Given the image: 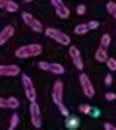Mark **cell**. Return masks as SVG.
<instances>
[{
    "label": "cell",
    "mask_w": 116,
    "mask_h": 130,
    "mask_svg": "<svg viewBox=\"0 0 116 130\" xmlns=\"http://www.w3.org/2000/svg\"><path fill=\"white\" fill-rule=\"evenodd\" d=\"M43 47L37 43H32V44H25L22 47L15 50V57L17 58H29V57H37L42 54Z\"/></svg>",
    "instance_id": "6da1fadb"
},
{
    "label": "cell",
    "mask_w": 116,
    "mask_h": 130,
    "mask_svg": "<svg viewBox=\"0 0 116 130\" xmlns=\"http://www.w3.org/2000/svg\"><path fill=\"white\" fill-rule=\"evenodd\" d=\"M44 33H46V36L54 39L55 42H58L60 44H62V46L71 44V38H69L66 33L61 32L60 29H55V28H47V29L44 30Z\"/></svg>",
    "instance_id": "7a4b0ae2"
},
{
    "label": "cell",
    "mask_w": 116,
    "mask_h": 130,
    "mask_svg": "<svg viewBox=\"0 0 116 130\" xmlns=\"http://www.w3.org/2000/svg\"><path fill=\"white\" fill-rule=\"evenodd\" d=\"M22 86H24V90H25L26 98H28L30 103H35L36 101V90H35L32 79L28 75H22Z\"/></svg>",
    "instance_id": "3957f363"
},
{
    "label": "cell",
    "mask_w": 116,
    "mask_h": 130,
    "mask_svg": "<svg viewBox=\"0 0 116 130\" xmlns=\"http://www.w3.org/2000/svg\"><path fill=\"white\" fill-rule=\"evenodd\" d=\"M29 112H30V120H32V125L35 127L40 129L42 127V115H40V107L35 103H30L29 107Z\"/></svg>",
    "instance_id": "277c9868"
},
{
    "label": "cell",
    "mask_w": 116,
    "mask_h": 130,
    "mask_svg": "<svg viewBox=\"0 0 116 130\" xmlns=\"http://www.w3.org/2000/svg\"><path fill=\"white\" fill-rule=\"evenodd\" d=\"M79 80H80V86H82V89H83L84 95L88 97V98L94 97V93H95V90H94L93 83L90 82V79H88V76L86 75V73H82V75L79 76Z\"/></svg>",
    "instance_id": "5b68a950"
},
{
    "label": "cell",
    "mask_w": 116,
    "mask_h": 130,
    "mask_svg": "<svg viewBox=\"0 0 116 130\" xmlns=\"http://www.w3.org/2000/svg\"><path fill=\"white\" fill-rule=\"evenodd\" d=\"M51 97H53V101L57 105L62 104V97H64V85L61 80H57L53 86V93H51Z\"/></svg>",
    "instance_id": "8992f818"
},
{
    "label": "cell",
    "mask_w": 116,
    "mask_h": 130,
    "mask_svg": "<svg viewBox=\"0 0 116 130\" xmlns=\"http://www.w3.org/2000/svg\"><path fill=\"white\" fill-rule=\"evenodd\" d=\"M21 72L18 65H0V76H17Z\"/></svg>",
    "instance_id": "52a82bcc"
},
{
    "label": "cell",
    "mask_w": 116,
    "mask_h": 130,
    "mask_svg": "<svg viewBox=\"0 0 116 130\" xmlns=\"http://www.w3.org/2000/svg\"><path fill=\"white\" fill-rule=\"evenodd\" d=\"M69 55L72 57V61H73V65H75L78 69H83V61H82V57H80V51L76 46H71L69 47Z\"/></svg>",
    "instance_id": "ba28073f"
},
{
    "label": "cell",
    "mask_w": 116,
    "mask_h": 130,
    "mask_svg": "<svg viewBox=\"0 0 116 130\" xmlns=\"http://www.w3.org/2000/svg\"><path fill=\"white\" fill-rule=\"evenodd\" d=\"M15 29L13 25H7L6 28H3L2 32H0V46H3L4 43H7V40H10L13 38Z\"/></svg>",
    "instance_id": "9c48e42d"
},
{
    "label": "cell",
    "mask_w": 116,
    "mask_h": 130,
    "mask_svg": "<svg viewBox=\"0 0 116 130\" xmlns=\"http://www.w3.org/2000/svg\"><path fill=\"white\" fill-rule=\"evenodd\" d=\"M55 13H57V15L60 18H62V20H66V18L71 15V11H69V8L66 7L65 4H61V6H58V7H55Z\"/></svg>",
    "instance_id": "30bf717a"
},
{
    "label": "cell",
    "mask_w": 116,
    "mask_h": 130,
    "mask_svg": "<svg viewBox=\"0 0 116 130\" xmlns=\"http://www.w3.org/2000/svg\"><path fill=\"white\" fill-rule=\"evenodd\" d=\"M95 60L98 61V62H105L106 60H108V51H106V48L104 47H98L95 50Z\"/></svg>",
    "instance_id": "8fae6325"
},
{
    "label": "cell",
    "mask_w": 116,
    "mask_h": 130,
    "mask_svg": "<svg viewBox=\"0 0 116 130\" xmlns=\"http://www.w3.org/2000/svg\"><path fill=\"white\" fill-rule=\"evenodd\" d=\"M79 123H80L79 118H76V116H68V118H66L65 125H66V127H68L69 130H76V129L79 127Z\"/></svg>",
    "instance_id": "7c38bea8"
},
{
    "label": "cell",
    "mask_w": 116,
    "mask_h": 130,
    "mask_svg": "<svg viewBox=\"0 0 116 130\" xmlns=\"http://www.w3.org/2000/svg\"><path fill=\"white\" fill-rule=\"evenodd\" d=\"M48 71H50L51 73H54V75H62L64 72H65V68L62 67L61 64H50V68H48Z\"/></svg>",
    "instance_id": "4fadbf2b"
},
{
    "label": "cell",
    "mask_w": 116,
    "mask_h": 130,
    "mask_svg": "<svg viewBox=\"0 0 116 130\" xmlns=\"http://www.w3.org/2000/svg\"><path fill=\"white\" fill-rule=\"evenodd\" d=\"M4 10H7L8 13H15V11H18V4L13 0H6Z\"/></svg>",
    "instance_id": "5bb4252c"
},
{
    "label": "cell",
    "mask_w": 116,
    "mask_h": 130,
    "mask_svg": "<svg viewBox=\"0 0 116 130\" xmlns=\"http://www.w3.org/2000/svg\"><path fill=\"white\" fill-rule=\"evenodd\" d=\"M88 32V26L87 24H79V25L75 26V33L76 35H84V33Z\"/></svg>",
    "instance_id": "9a60e30c"
},
{
    "label": "cell",
    "mask_w": 116,
    "mask_h": 130,
    "mask_svg": "<svg viewBox=\"0 0 116 130\" xmlns=\"http://www.w3.org/2000/svg\"><path fill=\"white\" fill-rule=\"evenodd\" d=\"M7 108H11V109H17L18 107H20V101H18V98L15 97H10L7 98Z\"/></svg>",
    "instance_id": "2e32d148"
},
{
    "label": "cell",
    "mask_w": 116,
    "mask_h": 130,
    "mask_svg": "<svg viewBox=\"0 0 116 130\" xmlns=\"http://www.w3.org/2000/svg\"><path fill=\"white\" fill-rule=\"evenodd\" d=\"M29 28L33 30V32H42V30H43V25H42V22L39 20H36V18L33 20V22L30 24Z\"/></svg>",
    "instance_id": "e0dca14e"
},
{
    "label": "cell",
    "mask_w": 116,
    "mask_h": 130,
    "mask_svg": "<svg viewBox=\"0 0 116 130\" xmlns=\"http://www.w3.org/2000/svg\"><path fill=\"white\" fill-rule=\"evenodd\" d=\"M111 44V36L108 35V33H105V35L101 38V47L104 48H108V46Z\"/></svg>",
    "instance_id": "ac0fdd59"
},
{
    "label": "cell",
    "mask_w": 116,
    "mask_h": 130,
    "mask_svg": "<svg viewBox=\"0 0 116 130\" xmlns=\"http://www.w3.org/2000/svg\"><path fill=\"white\" fill-rule=\"evenodd\" d=\"M22 20H24V22H25L26 25H29V26H30V24L33 22L35 17H33L32 14H29V13H22Z\"/></svg>",
    "instance_id": "d6986e66"
},
{
    "label": "cell",
    "mask_w": 116,
    "mask_h": 130,
    "mask_svg": "<svg viewBox=\"0 0 116 130\" xmlns=\"http://www.w3.org/2000/svg\"><path fill=\"white\" fill-rule=\"evenodd\" d=\"M105 62H106V67H108L111 71H116V58L108 57V60H106Z\"/></svg>",
    "instance_id": "ffe728a7"
},
{
    "label": "cell",
    "mask_w": 116,
    "mask_h": 130,
    "mask_svg": "<svg viewBox=\"0 0 116 130\" xmlns=\"http://www.w3.org/2000/svg\"><path fill=\"white\" fill-rule=\"evenodd\" d=\"M79 111H80L82 113H84V115H88V113H91L93 108H91L88 104H82L80 107H79Z\"/></svg>",
    "instance_id": "44dd1931"
},
{
    "label": "cell",
    "mask_w": 116,
    "mask_h": 130,
    "mask_svg": "<svg viewBox=\"0 0 116 130\" xmlns=\"http://www.w3.org/2000/svg\"><path fill=\"white\" fill-rule=\"evenodd\" d=\"M106 11H108L109 14L113 15L116 13V3L115 2H108L106 3Z\"/></svg>",
    "instance_id": "7402d4cb"
},
{
    "label": "cell",
    "mask_w": 116,
    "mask_h": 130,
    "mask_svg": "<svg viewBox=\"0 0 116 130\" xmlns=\"http://www.w3.org/2000/svg\"><path fill=\"white\" fill-rule=\"evenodd\" d=\"M18 122H20V118H18L17 113H13V116H11L10 119V127L11 129H15L18 126Z\"/></svg>",
    "instance_id": "603a6c76"
},
{
    "label": "cell",
    "mask_w": 116,
    "mask_h": 130,
    "mask_svg": "<svg viewBox=\"0 0 116 130\" xmlns=\"http://www.w3.org/2000/svg\"><path fill=\"white\" fill-rule=\"evenodd\" d=\"M37 67L40 68L42 71H48V68H50V62H47V61H40V62L37 64Z\"/></svg>",
    "instance_id": "cb8c5ba5"
},
{
    "label": "cell",
    "mask_w": 116,
    "mask_h": 130,
    "mask_svg": "<svg viewBox=\"0 0 116 130\" xmlns=\"http://www.w3.org/2000/svg\"><path fill=\"white\" fill-rule=\"evenodd\" d=\"M87 26H88V30H91V29L94 30L100 26V22L98 21H90V22H87Z\"/></svg>",
    "instance_id": "d4e9b609"
},
{
    "label": "cell",
    "mask_w": 116,
    "mask_h": 130,
    "mask_svg": "<svg viewBox=\"0 0 116 130\" xmlns=\"http://www.w3.org/2000/svg\"><path fill=\"white\" fill-rule=\"evenodd\" d=\"M58 108H60V112L62 113L64 116H66V118L69 116V111H68V108H66V107H65V105H64V104L58 105Z\"/></svg>",
    "instance_id": "484cf974"
},
{
    "label": "cell",
    "mask_w": 116,
    "mask_h": 130,
    "mask_svg": "<svg viewBox=\"0 0 116 130\" xmlns=\"http://www.w3.org/2000/svg\"><path fill=\"white\" fill-rule=\"evenodd\" d=\"M76 13L79 15H84L86 14V6L84 4H79L78 7H76Z\"/></svg>",
    "instance_id": "4316f807"
},
{
    "label": "cell",
    "mask_w": 116,
    "mask_h": 130,
    "mask_svg": "<svg viewBox=\"0 0 116 130\" xmlns=\"http://www.w3.org/2000/svg\"><path fill=\"white\" fill-rule=\"evenodd\" d=\"M105 98L108 101H113V100H116V94L115 93H106L105 94Z\"/></svg>",
    "instance_id": "83f0119b"
},
{
    "label": "cell",
    "mask_w": 116,
    "mask_h": 130,
    "mask_svg": "<svg viewBox=\"0 0 116 130\" xmlns=\"http://www.w3.org/2000/svg\"><path fill=\"white\" fill-rule=\"evenodd\" d=\"M112 80H113L112 75H106V76H105V79H104V82H105V85H106V86H109V85H112Z\"/></svg>",
    "instance_id": "f1b7e54d"
},
{
    "label": "cell",
    "mask_w": 116,
    "mask_h": 130,
    "mask_svg": "<svg viewBox=\"0 0 116 130\" xmlns=\"http://www.w3.org/2000/svg\"><path fill=\"white\" fill-rule=\"evenodd\" d=\"M104 129L105 130H116V126H113L112 123H104Z\"/></svg>",
    "instance_id": "f546056e"
},
{
    "label": "cell",
    "mask_w": 116,
    "mask_h": 130,
    "mask_svg": "<svg viewBox=\"0 0 116 130\" xmlns=\"http://www.w3.org/2000/svg\"><path fill=\"white\" fill-rule=\"evenodd\" d=\"M62 4V0H51V6H53L54 8L58 7V6H61Z\"/></svg>",
    "instance_id": "4dcf8cb0"
},
{
    "label": "cell",
    "mask_w": 116,
    "mask_h": 130,
    "mask_svg": "<svg viewBox=\"0 0 116 130\" xmlns=\"http://www.w3.org/2000/svg\"><path fill=\"white\" fill-rule=\"evenodd\" d=\"M0 108H7V101L0 97Z\"/></svg>",
    "instance_id": "1f68e13d"
},
{
    "label": "cell",
    "mask_w": 116,
    "mask_h": 130,
    "mask_svg": "<svg viewBox=\"0 0 116 130\" xmlns=\"http://www.w3.org/2000/svg\"><path fill=\"white\" fill-rule=\"evenodd\" d=\"M6 6V0H0V8H4Z\"/></svg>",
    "instance_id": "d6a6232c"
},
{
    "label": "cell",
    "mask_w": 116,
    "mask_h": 130,
    "mask_svg": "<svg viewBox=\"0 0 116 130\" xmlns=\"http://www.w3.org/2000/svg\"><path fill=\"white\" fill-rule=\"evenodd\" d=\"M25 2H26V3H30V2H33V0H25Z\"/></svg>",
    "instance_id": "836d02e7"
},
{
    "label": "cell",
    "mask_w": 116,
    "mask_h": 130,
    "mask_svg": "<svg viewBox=\"0 0 116 130\" xmlns=\"http://www.w3.org/2000/svg\"><path fill=\"white\" fill-rule=\"evenodd\" d=\"M113 18H115V21H116V13L113 14Z\"/></svg>",
    "instance_id": "e575fe53"
},
{
    "label": "cell",
    "mask_w": 116,
    "mask_h": 130,
    "mask_svg": "<svg viewBox=\"0 0 116 130\" xmlns=\"http://www.w3.org/2000/svg\"><path fill=\"white\" fill-rule=\"evenodd\" d=\"M8 130H14V129H11V127H10V129H8Z\"/></svg>",
    "instance_id": "d590c367"
}]
</instances>
